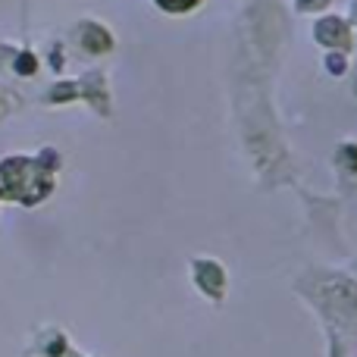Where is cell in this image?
<instances>
[{"mask_svg": "<svg viewBox=\"0 0 357 357\" xmlns=\"http://www.w3.org/2000/svg\"><path fill=\"white\" fill-rule=\"evenodd\" d=\"M160 7H166V10H188V7H194V0H160Z\"/></svg>", "mask_w": 357, "mask_h": 357, "instance_id": "obj_1", "label": "cell"}]
</instances>
